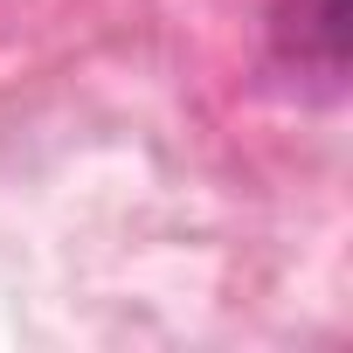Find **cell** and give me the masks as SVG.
Returning <instances> with one entry per match:
<instances>
[{"mask_svg":"<svg viewBox=\"0 0 353 353\" xmlns=\"http://www.w3.org/2000/svg\"><path fill=\"white\" fill-rule=\"evenodd\" d=\"M346 49H353V0H284L277 8V56L319 77L325 90L346 77Z\"/></svg>","mask_w":353,"mask_h":353,"instance_id":"cell-1","label":"cell"}]
</instances>
